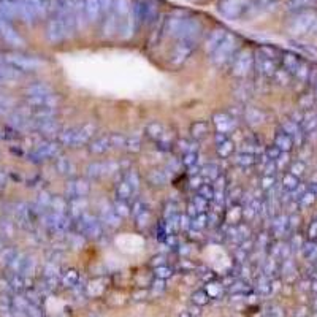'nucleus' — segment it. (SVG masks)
<instances>
[{"label":"nucleus","mask_w":317,"mask_h":317,"mask_svg":"<svg viewBox=\"0 0 317 317\" xmlns=\"http://www.w3.org/2000/svg\"><path fill=\"white\" fill-rule=\"evenodd\" d=\"M316 194H313L311 191H306L305 194H303V197L302 199L298 200V205L300 207H303V208H308V207H311V205L316 202Z\"/></svg>","instance_id":"36"},{"label":"nucleus","mask_w":317,"mask_h":317,"mask_svg":"<svg viewBox=\"0 0 317 317\" xmlns=\"http://www.w3.org/2000/svg\"><path fill=\"white\" fill-rule=\"evenodd\" d=\"M308 238H310V241L317 239V220H313L310 227H308Z\"/></svg>","instance_id":"45"},{"label":"nucleus","mask_w":317,"mask_h":317,"mask_svg":"<svg viewBox=\"0 0 317 317\" xmlns=\"http://www.w3.org/2000/svg\"><path fill=\"white\" fill-rule=\"evenodd\" d=\"M125 148L130 152H140L141 151V138L138 135H130L125 141Z\"/></svg>","instance_id":"26"},{"label":"nucleus","mask_w":317,"mask_h":317,"mask_svg":"<svg viewBox=\"0 0 317 317\" xmlns=\"http://www.w3.org/2000/svg\"><path fill=\"white\" fill-rule=\"evenodd\" d=\"M191 133L195 140H199L202 138V136H205L208 133V124L205 122V121H197L191 125Z\"/></svg>","instance_id":"21"},{"label":"nucleus","mask_w":317,"mask_h":317,"mask_svg":"<svg viewBox=\"0 0 317 317\" xmlns=\"http://www.w3.org/2000/svg\"><path fill=\"white\" fill-rule=\"evenodd\" d=\"M102 224H105L108 227H119L121 225V217L117 216L116 211L113 208H106L102 211Z\"/></svg>","instance_id":"15"},{"label":"nucleus","mask_w":317,"mask_h":317,"mask_svg":"<svg viewBox=\"0 0 317 317\" xmlns=\"http://www.w3.org/2000/svg\"><path fill=\"white\" fill-rule=\"evenodd\" d=\"M275 146L279 148L282 152H289L290 149L294 148V140H292V136H289L287 133L284 132H279L276 135V138H275Z\"/></svg>","instance_id":"16"},{"label":"nucleus","mask_w":317,"mask_h":317,"mask_svg":"<svg viewBox=\"0 0 317 317\" xmlns=\"http://www.w3.org/2000/svg\"><path fill=\"white\" fill-rule=\"evenodd\" d=\"M255 67H257V72H259L262 76H265V78H270V76H273V75L276 73V65L268 57H263L262 56L259 59V62L255 64Z\"/></svg>","instance_id":"9"},{"label":"nucleus","mask_w":317,"mask_h":317,"mask_svg":"<svg viewBox=\"0 0 317 317\" xmlns=\"http://www.w3.org/2000/svg\"><path fill=\"white\" fill-rule=\"evenodd\" d=\"M146 179H148V183L151 186H154V187H164L167 184V181H168V176H167V173H165L164 170L152 168L149 173H148Z\"/></svg>","instance_id":"10"},{"label":"nucleus","mask_w":317,"mask_h":317,"mask_svg":"<svg viewBox=\"0 0 317 317\" xmlns=\"http://www.w3.org/2000/svg\"><path fill=\"white\" fill-rule=\"evenodd\" d=\"M225 183H227V179H225L224 176H222V175H220L219 178L214 179V184H216V187H219V191H224Z\"/></svg>","instance_id":"50"},{"label":"nucleus","mask_w":317,"mask_h":317,"mask_svg":"<svg viewBox=\"0 0 317 317\" xmlns=\"http://www.w3.org/2000/svg\"><path fill=\"white\" fill-rule=\"evenodd\" d=\"M306 171V164L303 160H295L292 165H290V171L289 173H292L294 176H297V178H300L303 173Z\"/></svg>","instance_id":"35"},{"label":"nucleus","mask_w":317,"mask_h":317,"mask_svg":"<svg viewBox=\"0 0 317 317\" xmlns=\"http://www.w3.org/2000/svg\"><path fill=\"white\" fill-rule=\"evenodd\" d=\"M314 100H316L314 92L313 94H303V96L300 97V100H298V105H300V108H302V109H310L314 105Z\"/></svg>","instance_id":"33"},{"label":"nucleus","mask_w":317,"mask_h":317,"mask_svg":"<svg viewBox=\"0 0 317 317\" xmlns=\"http://www.w3.org/2000/svg\"><path fill=\"white\" fill-rule=\"evenodd\" d=\"M227 140H228V133H225V132H217L216 135H214V141H216V146H217V144H220V143L227 141Z\"/></svg>","instance_id":"48"},{"label":"nucleus","mask_w":317,"mask_h":317,"mask_svg":"<svg viewBox=\"0 0 317 317\" xmlns=\"http://www.w3.org/2000/svg\"><path fill=\"white\" fill-rule=\"evenodd\" d=\"M222 38H224V33L216 32V33H214V35L210 38L208 45H207V49H208V51H214V49H216V48L220 45V43H222Z\"/></svg>","instance_id":"38"},{"label":"nucleus","mask_w":317,"mask_h":317,"mask_svg":"<svg viewBox=\"0 0 317 317\" xmlns=\"http://www.w3.org/2000/svg\"><path fill=\"white\" fill-rule=\"evenodd\" d=\"M300 127H302V130L306 132V133H311V132L317 130V113H314V111L306 113L305 117H303V122L300 124Z\"/></svg>","instance_id":"18"},{"label":"nucleus","mask_w":317,"mask_h":317,"mask_svg":"<svg viewBox=\"0 0 317 317\" xmlns=\"http://www.w3.org/2000/svg\"><path fill=\"white\" fill-rule=\"evenodd\" d=\"M308 191H311L313 194L317 195V183H311V184H308Z\"/></svg>","instance_id":"53"},{"label":"nucleus","mask_w":317,"mask_h":317,"mask_svg":"<svg viewBox=\"0 0 317 317\" xmlns=\"http://www.w3.org/2000/svg\"><path fill=\"white\" fill-rule=\"evenodd\" d=\"M113 210L116 211V214L121 219L124 217H128L130 216V207H128V203L127 202H122V200H116V203L113 205Z\"/></svg>","instance_id":"24"},{"label":"nucleus","mask_w":317,"mask_h":317,"mask_svg":"<svg viewBox=\"0 0 317 317\" xmlns=\"http://www.w3.org/2000/svg\"><path fill=\"white\" fill-rule=\"evenodd\" d=\"M143 211H146V210H144V205H143V202H140V200H135V202L130 205V212L133 214V216H140V214H141Z\"/></svg>","instance_id":"44"},{"label":"nucleus","mask_w":317,"mask_h":317,"mask_svg":"<svg viewBox=\"0 0 317 317\" xmlns=\"http://www.w3.org/2000/svg\"><path fill=\"white\" fill-rule=\"evenodd\" d=\"M300 64H302V61H300L295 54H290V53L282 54V68H284L286 72H289L290 75H295Z\"/></svg>","instance_id":"14"},{"label":"nucleus","mask_w":317,"mask_h":317,"mask_svg":"<svg viewBox=\"0 0 317 317\" xmlns=\"http://www.w3.org/2000/svg\"><path fill=\"white\" fill-rule=\"evenodd\" d=\"M76 230H78L80 235L89 239H99L104 235V224H102L100 219L91 216L89 212H83L76 219Z\"/></svg>","instance_id":"1"},{"label":"nucleus","mask_w":317,"mask_h":317,"mask_svg":"<svg viewBox=\"0 0 317 317\" xmlns=\"http://www.w3.org/2000/svg\"><path fill=\"white\" fill-rule=\"evenodd\" d=\"M235 162L238 165H244V167H247V165H252V164H255V159H254V156L251 152H241V154H238L236 156V159H235Z\"/></svg>","instance_id":"34"},{"label":"nucleus","mask_w":317,"mask_h":317,"mask_svg":"<svg viewBox=\"0 0 317 317\" xmlns=\"http://www.w3.org/2000/svg\"><path fill=\"white\" fill-rule=\"evenodd\" d=\"M117 170H119L117 162H94V164H89L86 167V176L91 179H96L109 173H114Z\"/></svg>","instance_id":"2"},{"label":"nucleus","mask_w":317,"mask_h":317,"mask_svg":"<svg viewBox=\"0 0 317 317\" xmlns=\"http://www.w3.org/2000/svg\"><path fill=\"white\" fill-rule=\"evenodd\" d=\"M156 275L160 276V278H167V276H171V270L167 268V267H159L156 270Z\"/></svg>","instance_id":"49"},{"label":"nucleus","mask_w":317,"mask_h":317,"mask_svg":"<svg viewBox=\"0 0 317 317\" xmlns=\"http://www.w3.org/2000/svg\"><path fill=\"white\" fill-rule=\"evenodd\" d=\"M132 195H133V189H132V186L125 181V179L116 186V199L117 200L128 202L132 199Z\"/></svg>","instance_id":"17"},{"label":"nucleus","mask_w":317,"mask_h":317,"mask_svg":"<svg viewBox=\"0 0 317 317\" xmlns=\"http://www.w3.org/2000/svg\"><path fill=\"white\" fill-rule=\"evenodd\" d=\"M281 154H282V151H281L279 148H276L275 144H273V146H270V148L267 149V159H268V160H273V162H276V160L279 159Z\"/></svg>","instance_id":"43"},{"label":"nucleus","mask_w":317,"mask_h":317,"mask_svg":"<svg viewBox=\"0 0 317 317\" xmlns=\"http://www.w3.org/2000/svg\"><path fill=\"white\" fill-rule=\"evenodd\" d=\"M290 76H292V75L282 68V70H276V73L273 75V78H275L279 84H289L290 83Z\"/></svg>","instance_id":"39"},{"label":"nucleus","mask_w":317,"mask_h":317,"mask_svg":"<svg viewBox=\"0 0 317 317\" xmlns=\"http://www.w3.org/2000/svg\"><path fill=\"white\" fill-rule=\"evenodd\" d=\"M310 72H311L310 65L302 62V64L298 65V68H297V72H295L294 76H295L297 80H300V81H308V78H310Z\"/></svg>","instance_id":"32"},{"label":"nucleus","mask_w":317,"mask_h":317,"mask_svg":"<svg viewBox=\"0 0 317 317\" xmlns=\"http://www.w3.org/2000/svg\"><path fill=\"white\" fill-rule=\"evenodd\" d=\"M192 203L195 205V208L199 210V212H207L208 211V200H205L203 197L197 195Z\"/></svg>","instance_id":"41"},{"label":"nucleus","mask_w":317,"mask_h":317,"mask_svg":"<svg viewBox=\"0 0 317 317\" xmlns=\"http://www.w3.org/2000/svg\"><path fill=\"white\" fill-rule=\"evenodd\" d=\"M308 191V186H303L302 183H300L297 187H295V189L294 191H290L289 194H290V199H292V200H300V199H302V197H303V194Z\"/></svg>","instance_id":"40"},{"label":"nucleus","mask_w":317,"mask_h":317,"mask_svg":"<svg viewBox=\"0 0 317 317\" xmlns=\"http://www.w3.org/2000/svg\"><path fill=\"white\" fill-rule=\"evenodd\" d=\"M125 181L132 186L133 192L138 191V187H140V176H138V173H136L135 170H128L127 171V173H125Z\"/></svg>","instance_id":"31"},{"label":"nucleus","mask_w":317,"mask_h":317,"mask_svg":"<svg viewBox=\"0 0 317 317\" xmlns=\"http://www.w3.org/2000/svg\"><path fill=\"white\" fill-rule=\"evenodd\" d=\"M233 151H235V143L230 138L227 141H224V143L217 144V154H219V157H222V159L230 157L233 154Z\"/></svg>","instance_id":"20"},{"label":"nucleus","mask_w":317,"mask_h":317,"mask_svg":"<svg viewBox=\"0 0 317 317\" xmlns=\"http://www.w3.org/2000/svg\"><path fill=\"white\" fill-rule=\"evenodd\" d=\"M212 122L217 127V132H225L230 133L236 128V119L233 116H230L225 111H220V113H216L212 116Z\"/></svg>","instance_id":"3"},{"label":"nucleus","mask_w":317,"mask_h":317,"mask_svg":"<svg viewBox=\"0 0 317 317\" xmlns=\"http://www.w3.org/2000/svg\"><path fill=\"white\" fill-rule=\"evenodd\" d=\"M314 0H292L290 2V8H300V6H306V5H310L313 3Z\"/></svg>","instance_id":"46"},{"label":"nucleus","mask_w":317,"mask_h":317,"mask_svg":"<svg viewBox=\"0 0 317 317\" xmlns=\"http://www.w3.org/2000/svg\"><path fill=\"white\" fill-rule=\"evenodd\" d=\"M111 149V141H109V135H102L97 136L89 141V151L96 156H100V154H105L106 151Z\"/></svg>","instance_id":"8"},{"label":"nucleus","mask_w":317,"mask_h":317,"mask_svg":"<svg viewBox=\"0 0 317 317\" xmlns=\"http://www.w3.org/2000/svg\"><path fill=\"white\" fill-rule=\"evenodd\" d=\"M281 132H284V133H287L289 136H294L295 135H298L300 132H303L302 130V127H300V124H297V122H294L292 119H287V121H284L281 124Z\"/></svg>","instance_id":"19"},{"label":"nucleus","mask_w":317,"mask_h":317,"mask_svg":"<svg viewBox=\"0 0 317 317\" xmlns=\"http://www.w3.org/2000/svg\"><path fill=\"white\" fill-rule=\"evenodd\" d=\"M275 178H273L271 175L270 176H263V179H262V186H263V189H268V187H273L275 186Z\"/></svg>","instance_id":"47"},{"label":"nucleus","mask_w":317,"mask_h":317,"mask_svg":"<svg viewBox=\"0 0 317 317\" xmlns=\"http://www.w3.org/2000/svg\"><path fill=\"white\" fill-rule=\"evenodd\" d=\"M298 184H300L298 178L294 176L292 173H286L284 176H282V187H284V189H287L289 192L294 191Z\"/></svg>","instance_id":"27"},{"label":"nucleus","mask_w":317,"mask_h":317,"mask_svg":"<svg viewBox=\"0 0 317 317\" xmlns=\"http://www.w3.org/2000/svg\"><path fill=\"white\" fill-rule=\"evenodd\" d=\"M202 183H203V176L195 175V178L192 179V187H197V189H200V187L203 186Z\"/></svg>","instance_id":"51"},{"label":"nucleus","mask_w":317,"mask_h":317,"mask_svg":"<svg viewBox=\"0 0 317 317\" xmlns=\"http://www.w3.org/2000/svg\"><path fill=\"white\" fill-rule=\"evenodd\" d=\"M57 170L61 171V173H73L75 171V165L72 164L70 160H68V157H59L57 160Z\"/></svg>","instance_id":"29"},{"label":"nucleus","mask_w":317,"mask_h":317,"mask_svg":"<svg viewBox=\"0 0 317 317\" xmlns=\"http://www.w3.org/2000/svg\"><path fill=\"white\" fill-rule=\"evenodd\" d=\"M202 176L203 178H208V179H216V178H219L220 176V168L216 165V164H208V165H205L202 170Z\"/></svg>","instance_id":"23"},{"label":"nucleus","mask_w":317,"mask_h":317,"mask_svg":"<svg viewBox=\"0 0 317 317\" xmlns=\"http://www.w3.org/2000/svg\"><path fill=\"white\" fill-rule=\"evenodd\" d=\"M244 119H246L247 124L257 125V124H262L265 121V113L259 108L247 106V108H244Z\"/></svg>","instance_id":"11"},{"label":"nucleus","mask_w":317,"mask_h":317,"mask_svg":"<svg viewBox=\"0 0 317 317\" xmlns=\"http://www.w3.org/2000/svg\"><path fill=\"white\" fill-rule=\"evenodd\" d=\"M97 132V127L92 122L83 124L81 127H76V148L81 146V144H89L92 140L94 133Z\"/></svg>","instance_id":"7"},{"label":"nucleus","mask_w":317,"mask_h":317,"mask_svg":"<svg viewBox=\"0 0 317 317\" xmlns=\"http://www.w3.org/2000/svg\"><path fill=\"white\" fill-rule=\"evenodd\" d=\"M208 225V216L207 212H199L195 217H192V227L195 230H203Z\"/></svg>","instance_id":"30"},{"label":"nucleus","mask_w":317,"mask_h":317,"mask_svg":"<svg viewBox=\"0 0 317 317\" xmlns=\"http://www.w3.org/2000/svg\"><path fill=\"white\" fill-rule=\"evenodd\" d=\"M61 143L65 146L76 148V128H68L67 132L61 135Z\"/></svg>","instance_id":"25"},{"label":"nucleus","mask_w":317,"mask_h":317,"mask_svg":"<svg viewBox=\"0 0 317 317\" xmlns=\"http://www.w3.org/2000/svg\"><path fill=\"white\" fill-rule=\"evenodd\" d=\"M192 48L191 46H186V45H179L175 48L173 54H171V64L173 65H181L187 57H189Z\"/></svg>","instance_id":"13"},{"label":"nucleus","mask_w":317,"mask_h":317,"mask_svg":"<svg viewBox=\"0 0 317 317\" xmlns=\"http://www.w3.org/2000/svg\"><path fill=\"white\" fill-rule=\"evenodd\" d=\"M197 214H199V210L195 208V205H194V203L189 205V216H191V217H195Z\"/></svg>","instance_id":"52"},{"label":"nucleus","mask_w":317,"mask_h":317,"mask_svg":"<svg viewBox=\"0 0 317 317\" xmlns=\"http://www.w3.org/2000/svg\"><path fill=\"white\" fill-rule=\"evenodd\" d=\"M146 135L152 140H160V136L164 135V125L160 122H151L146 127Z\"/></svg>","instance_id":"22"},{"label":"nucleus","mask_w":317,"mask_h":317,"mask_svg":"<svg viewBox=\"0 0 317 317\" xmlns=\"http://www.w3.org/2000/svg\"><path fill=\"white\" fill-rule=\"evenodd\" d=\"M91 192V184L86 179H75L67 187V194L70 199H86V195Z\"/></svg>","instance_id":"4"},{"label":"nucleus","mask_w":317,"mask_h":317,"mask_svg":"<svg viewBox=\"0 0 317 317\" xmlns=\"http://www.w3.org/2000/svg\"><path fill=\"white\" fill-rule=\"evenodd\" d=\"M202 168H199L197 165H194V167H191V175H199V171H200Z\"/></svg>","instance_id":"54"},{"label":"nucleus","mask_w":317,"mask_h":317,"mask_svg":"<svg viewBox=\"0 0 317 317\" xmlns=\"http://www.w3.org/2000/svg\"><path fill=\"white\" fill-rule=\"evenodd\" d=\"M313 92H314V96H316V99H317V83L313 86Z\"/></svg>","instance_id":"55"},{"label":"nucleus","mask_w":317,"mask_h":317,"mask_svg":"<svg viewBox=\"0 0 317 317\" xmlns=\"http://www.w3.org/2000/svg\"><path fill=\"white\" fill-rule=\"evenodd\" d=\"M109 141H111V149L125 148L127 136H124L122 133H111L109 135Z\"/></svg>","instance_id":"28"},{"label":"nucleus","mask_w":317,"mask_h":317,"mask_svg":"<svg viewBox=\"0 0 317 317\" xmlns=\"http://www.w3.org/2000/svg\"><path fill=\"white\" fill-rule=\"evenodd\" d=\"M181 162H183L186 167H189V168L194 167L197 164V152H186Z\"/></svg>","instance_id":"42"},{"label":"nucleus","mask_w":317,"mask_h":317,"mask_svg":"<svg viewBox=\"0 0 317 317\" xmlns=\"http://www.w3.org/2000/svg\"><path fill=\"white\" fill-rule=\"evenodd\" d=\"M252 67V57L249 53L246 54H241L239 57H236V61L233 62V67H232V75L233 76H238V78H241V76L247 75Z\"/></svg>","instance_id":"6"},{"label":"nucleus","mask_w":317,"mask_h":317,"mask_svg":"<svg viewBox=\"0 0 317 317\" xmlns=\"http://www.w3.org/2000/svg\"><path fill=\"white\" fill-rule=\"evenodd\" d=\"M214 187L211 184H203L200 189H199V195L203 197L205 200H212L214 199Z\"/></svg>","instance_id":"37"},{"label":"nucleus","mask_w":317,"mask_h":317,"mask_svg":"<svg viewBox=\"0 0 317 317\" xmlns=\"http://www.w3.org/2000/svg\"><path fill=\"white\" fill-rule=\"evenodd\" d=\"M232 49H233V40L232 38L224 40L216 49H214V53H212V62L216 64V65H222L228 59V56L232 54Z\"/></svg>","instance_id":"5"},{"label":"nucleus","mask_w":317,"mask_h":317,"mask_svg":"<svg viewBox=\"0 0 317 317\" xmlns=\"http://www.w3.org/2000/svg\"><path fill=\"white\" fill-rule=\"evenodd\" d=\"M314 22V14L311 13H305L297 19L295 25H294V33H305L308 32V29L311 27Z\"/></svg>","instance_id":"12"}]
</instances>
